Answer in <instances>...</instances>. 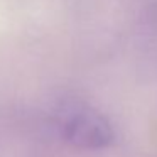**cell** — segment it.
Listing matches in <instances>:
<instances>
[{
  "label": "cell",
  "instance_id": "cell-1",
  "mask_svg": "<svg viewBox=\"0 0 157 157\" xmlns=\"http://www.w3.org/2000/svg\"><path fill=\"white\" fill-rule=\"evenodd\" d=\"M58 132L68 144L85 150L106 149L113 142V130L103 113L83 101H64L54 113Z\"/></svg>",
  "mask_w": 157,
  "mask_h": 157
}]
</instances>
